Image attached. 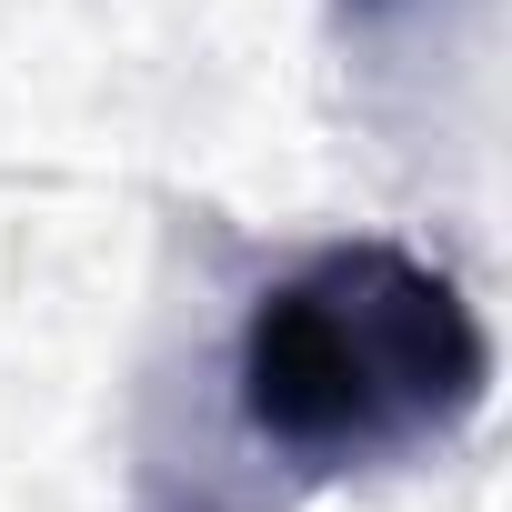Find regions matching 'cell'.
<instances>
[{
  "mask_svg": "<svg viewBox=\"0 0 512 512\" xmlns=\"http://www.w3.org/2000/svg\"><path fill=\"white\" fill-rule=\"evenodd\" d=\"M422 11H432V0H332V21H342L352 41H382L392 21H422Z\"/></svg>",
  "mask_w": 512,
  "mask_h": 512,
  "instance_id": "2",
  "label": "cell"
},
{
  "mask_svg": "<svg viewBox=\"0 0 512 512\" xmlns=\"http://www.w3.org/2000/svg\"><path fill=\"white\" fill-rule=\"evenodd\" d=\"M482 392V312L402 241H312L221 342V422L282 492L422 462L482 412Z\"/></svg>",
  "mask_w": 512,
  "mask_h": 512,
  "instance_id": "1",
  "label": "cell"
}]
</instances>
